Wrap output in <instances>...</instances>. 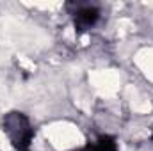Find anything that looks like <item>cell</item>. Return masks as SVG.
Masks as SVG:
<instances>
[{
	"instance_id": "3957f363",
	"label": "cell",
	"mask_w": 153,
	"mask_h": 151,
	"mask_svg": "<svg viewBox=\"0 0 153 151\" xmlns=\"http://www.w3.org/2000/svg\"><path fill=\"white\" fill-rule=\"evenodd\" d=\"M78 151H117V146H116V141L109 135H102L98 141L87 144L85 148Z\"/></svg>"
},
{
	"instance_id": "7a4b0ae2",
	"label": "cell",
	"mask_w": 153,
	"mask_h": 151,
	"mask_svg": "<svg viewBox=\"0 0 153 151\" xmlns=\"http://www.w3.org/2000/svg\"><path fill=\"white\" fill-rule=\"evenodd\" d=\"M100 18V11L94 5H76V11L73 13V21L78 32H85L89 30Z\"/></svg>"
},
{
	"instance_id": "6da1fadb",
	"label": "cell",
	"mask_w": 153,
	"mask_h": 151,
	"mask_svg": "<svg viewBox=\"0 0 153 151\" xmlns=\"http://www.w3.org/2000/svg\"><path fill=\"white\" fill-rule=\"evenodd\" d=\"M4 132L20 151H29L34 139V128L22 112H9L4 117Z\"/></svg>"
}]
</instances>
